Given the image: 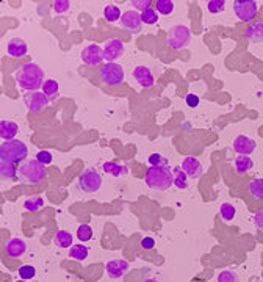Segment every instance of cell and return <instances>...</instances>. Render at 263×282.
<instances>
[{"instance_id": "obj_1", "label": "cell", "mask_w": 263, "mask_h": 282, "mask_svg": "<svg viewBox=\"0 0 263 282\" xmlns=\"http://www.w3.org/2000/svg\"><path fill=\"white\" fill-rule=\"evenodd\" d=\"M16 81L19 88L25 89L27 93L30 91H39L44 85V71L36 65V63H25L16 71Z\"/></svg>"}, {"instance_id": "obj_2", "label": "cell", "mask_w": 263, "mask_h": 282, "mask_svg": "<svg viewBox=\"0 0 263 282\" xmlns=\"http://www.w3.org/2000/svg\"><path fill=\"white\" fill-rule=\"evenodd\" d=\"M144 182H146V185L152 190H157V192H166V190H169L171 185H174L172 184V169L168 165L150 166L146 171Z\"/></svg>"}, {"instance_id": "obj_3", "label": "cell", "mask_w": 263, "mask_h": 282, "mask_svg": "<svg viewBox=\"0 0 263 282\" xmlns=\"http://www.w3.org/2000/svg\"><path fill=\"white\" fill-rule=\"evenodd\" d=\"M17 177L22 184L29 185H38L46 179V166L39 163L38 160H29L22 161L17 168Z\"/></svg>"}, {"instance_id": "obj_4", "label": "cell", "mask_w": 263, "mask_h": 282, "mask_svg": "<svg viewBox=\"0 0 263 282\" xmlns=\"http://www.w3.org/2000/svg\"><path fill=\"white\" fill-rule=\"evenodd\" d=\"M29 157V148L21 140H11L5 141L0 148V160H8L11 163H22Z\"/></svg>"}, {"instance_id": "obj_5", "label": "cell", "mask_w": 263, "mask_h": 282, "mask_svg": "<svg viewBox=\"0 0 263 282\" xmlns=\"http://www.w3.org/2000/svg\"><path fill=\"white\" fill-rule=\"evenodd\" d=\"M77 187L83 193H96L102 187V176L96 168H85L77 179Z\"/></svg>"}, {"instance_id": "obj_6", "label": "cell", "mask_w": 263, "mask_h": 282, "mask_svg": "<svg viewBox=\"0 0 263 282\" xmlns=\"http://www.w3.org/2000/svg\"><path fill=\"white\" fill-rule=\"evenodd\" d=\"M191 41V32L187 25H174L168 33V44L174 50H182Z\"/></svg>"}, {"instance_id": "obj_7", "label": "cell", "mask_w": 263, "mask_h": 282, "mask_svg": "<svg viewBox=\"0 0 263 282\" xmlns=\"http://www.w3.org/2000/svg\"><path fill=\"white\" fill-rule=\"evenodd\" d=\"M102 83L108 86H117L124 81V69L117 63H107L101 69Z\"/></svg>"}, {"instance_id": "obj_8", "label": "cell", "mask_w": 263, "mask_h": 282, "mask_svg": "<svg viewBox=\"0 0 263 282\" xmlns=\"http://www.w3.org/2000/svg\"><path fill=\"white\" fill-rule=\"evenodd\" d=\"M257 2L254 0H235L233 2V11L241 22H251L257 14Z\"/></svg>"}, {"instance_id": "obj_9", "label": "cell", "mask_w": 263, "mask_h": 282, "mask_svg": "<svg viewBox=\"0 0 263 282\" xmlns=\"http://www.w3.org/2000/svg\"><path fill=\"white\" fill-rule=\"evenodd\" d=\"M25 99V104L29 107V110L32 113H41L44 112V108L47 107V104L50 102L49 97L41 93V91H30V93H27L24 96Z\"/></svg>"}, {"instance_id": "obj_10", "label": "cell", "mask_w": 263, "mask_h": 282, "mask_svg": "<svg viewBox=\"0 0 263 282\" xmlns=\"http://www.w3.org/2000/svg\"><path fill=\"white\" fill-rule=\"evenodd\" d=\"M81 60L88 66H97L101 65L104 60V49H101V45L97 44H89L81 50Z\"/></svg>"}, {"instance_id": "obj_11", "label": "cell", "mask_w": 263, "mask_h": 282, "mask_svg": "<svg viewBox=\"0 0 263 282\" xmlns=\"http://www.w3.org/2000/svg\"><path fill=\"white\" fill-rule=\"evenodd\" d=\"M121 27L124 30L130 32V33H140L141 32V27H143V21H141V14L137 11H125L119 21Z\"/></svg>"}, {"instance_id": "obj_12", "label": "cell", "mask_w": 263, "mask_h": 282, "mask_svg": "<svg viewBox=\"0 0 263 282\" xmlns=\"http://www.w3.org/2000/svg\"><path fill=\"white\" fill-rule=\"evenodd\" d=\"M124 52V42L119 38L108 40L104 45V60L108 63H114L116 58H119Z\"/></svg>"}, {"instance_id": "obj_13", "label": "cell", "mask_w": 263, "mask_h": 282, "mask_svg": "<svg viewBox=\"0 0 263 282\" xmlns=\"http://www.w3.org/2000/svg\"><path fill=\"white\" fill-rule=\"evenodd\" d=\"M232 146H233V151L237 154H240V156H249V154H252L254 151H256L257 144L254 140L248 138V136L238 135L237 138L233 140Z\"/></svg>"}, {"instance_id": "obj_14", "label": "cell", "mask_w": 263, "mask_h": 282, "mask_svg": "<svg viewBox=\"0 0 263 282\" xmlns=\"http://www.w3.org/2000/svg\"><path fill=\"white\" fill-rule=\"evenodd\" d=\"M180 168L184 169V172L189 179H197L199 176L202 174V163L199 161L196 157H187V159H184L182 166H180Z\"/></svg>"}, {"instance_id": "obj_15", "label": "cell", "mask_w": 263, "mask_h": 282, "mask_svg": "<svg viewBox=\"0 0 263 282\" xmlns=\"http://www.w3.org/2000/svg\"><path fill=\"white\" fill-rule=\"evenodd\" d=\"M107 273H108V276H110L112 279H119L121 276L125 275V271L129 270V262L127 260H110L107 263V267H105Z\"/></svg>"}, {"instance_id": "obj_16", "label": "cell", "mask_w": 263, "mask_h": 282, "mask_svg": "<svg viewBox=\"0 0 263 282\" xmlns=\"http://www.w3.org/2000/svg\"><path fill=\"white\" fill-rule=\"evenodd\" d=\"M6 50L11 57L14 58H22L27 55L29 52V47H27V42L21 38H11L6 44Z\"/></svg>"}, {"instance_id": "obj_17", "label": "cell", "mask_w": 263, "mask_h": 282, "mask_svg": "<svg viewBox=\"0 0 263 282\" xmlns=\"http://www.w3.org/2000/svg\"><path fill=\"white\" fill-rule=\"evenodd\" d=\"M133 79L138 81L143 88H150L153 85V74L146 66H137L133 69Z\"/></svg>"}, {"instance_id": "obj_18", "label": "cell", "mask_w": 263, "mask_h": 282, "mask_svg": "<svg viewBox=\"0 0 263 282\" xmlns=\"http://www.w3.org/2000/svg\"><path fill=\"white\" fill-rule=\"evenodd\" d=\"M244 36L249 42H263V21L252 22L244 32Z\"/></svg>"}, {"instance_id": "obj_19", "label": "cell", "mask_w": 263, "mask_h": 282, "mask_svg": "<svg viewBox=\"0 0 263 282\" xmlns=\"http://www.w3.org/2000/svg\"><path fill=\"white\" fill-rule=\"evenodd\" d=\"M5 251L10 257H21L27 251V244L21 239H11V240H8Z\"/></svg>"}, {"instance_id": "obj_20", "label": "cell", "mask_w": 263, "mask_h": 282, "mask_svg": "<svg viewBox=\"0 0 263 282\" xmlns=\"http://www.w3.org/2000/svg\"><path fill=\"white\" fill-rule=\"evenodd\" d=\"M17 132H19V125L13 121H2V124H0V136H2L5 141L14 140Z\"/></svg>"}, {"instance_id": "obj_21", "label": "cell", "mask_w": 263, "mask_h": 282, "mask_svg": "<svg viewBox=\"0 0 263 282\" xmlns=\"http://www.w3.org/2000/svg\"><path fill=\"white\" fill-rule=\"evenodd\" d=\"M0 176H2V180H13L14 176H17V168H14V163L0 160Z\"/></svg>"}, {"instance_id": "obj_22", "label": "cell", "mask_w": 263, "mask_h": 282, "mask_svg": "<svg viewBox=\"0 0 263 282\" xmlns=\"http://www.w3.org/2000/svg\"><path fill=\"white\" fill-rule=\"evenodd\" d=\"M172 184L179 190L188 188V176L185 174L182 168H172Z\"/></svg>"}, {"instance_id": "obj_23", "label": "cell", "mask_w": 263, "mask_h": 282, "mask_svg": "<svg viewBox=\"0 0 263 282\" xmlns=\"http://www.w3.org/2000/svg\"><path fill=\"white\" fill-rule=\"evenodd\" d=\"M42 93L49 97V101L55 102L58 99V81L53 80V79L46 80V81H44V85H42Z\"/></svg>"}, {"instance_id": "obj_24", "label": "cell", "mask_w": 263, "mask_h": 282, "mask_svg": "<svg viewBox=\"0 0 263 282\" xmlns=\"http://www.w3.org/2000/svg\"><path fill=\"white\" fill-rule=\"evenodd\" d=\"M252 168H254V161L248 156L237 157V160H235V169H237L238 174H246Z\"/></svg>"}, {"instance_id": "obj_25", "label": "cell", "mask_w": 263, "mask_h": 282, "mask_svg": "<svg viewBox=\"0 0 263 282\" xmlns=\"http://www.w3.org/2000/svg\"><path fill=\"white\" fill-rule=\"evenodd\" d=\"M53 240H55V243L60 248H72V242H74L71 232L68 231H58L55 234V237H53Z\"/></svg>"}, {"instance_id": "obj_26", "label": "cell", "mask_w": 263, "mask_h": 282, "mask_svg": "<svg viewBox=\"0 0 263 282\" xmlns=\"http://www.w3.org/2000/svg\"><path fill=\"white\" fill-rule=\"evenodd\" d=\"M69 257L72 260L83 262L88 257V248L83 246V244H74V246L69 249Z\"/></svg>"}, {"instance_id": "obj_27", "label": "cell", "mask_w": 263, "mask_h": 282, "mask_svg": "<svg viewBox=\"0 0 263 282\" xmlns=\"http://www.w3.org/2000/svg\"><path fill=\"white\" fill-rule=\"evenodd\" d=\"M104 169H105V172H108V174H112V176H114V177L122 176V174H127V172H129V166L116 165V163H113V161L104 163Z\"/></svg>"}, {"instance_id": "obj_28", "label": "cell", "mask_w": 263, "mask_h": 282, "mask_svg": "<svg viewBox=\"0 0 263 282\" xmlns=\"http://www.w3.org/2000/svg\"><path fill=\"white\" fill-rule=\"evenodd\" d=\"M24 207H25V210H29V212H39L44 207V199L41 196H32L24 202Z\"/></svg>"}, {"instance_id": "obj_29", "label": "cell", "mask_w": 263, "mask_h": 282, "mask_svg": "<svg viewBox=\"0 0 263 282\" xmlns=\"http://www.w3.org/2000/svg\"><path fill=\"white\" fill-rule=\"evenodd\" d=\"M104 16H105V19H107L108 22L121 21V17H122L119 6H116V5H107L105 10H104Z\"/></svg>"}, {"instance_id": "obj_30", "label": "cell", "mask_w": 263, "mask_h": 282, "mask_svg": "<svg viewBox=\"0 0 263 282\" xmlns=\"http://www.w3.org/2000/svg\"><path fill=\"white\" fill-rule=\"evenodd\" d=\"M249 193L256 199H263V179H254L249 182Z\"/></svg>"}, {"instance_id": "obj_31", "label": "cell", "mask_w": 263, "mask_h": 282, "mask_svg": "<svg viewBox=\"0 0 263 282\" xmlns=\"http://www.w3.org/2000/svg\"><path fill=\"white\" fill-rule=\"evenodd\" d=\"M77 239L80 242H89L93 239V229L89 224H80L77 229Z\"/></svg>"}, {"instance_id": "obj_32", "label": "cell", "mask_w": 263, "mask_h": 282, "mask_svg": "<svg viewBox=\"0 0 263 282\" xmlns=\"http://www.w3.org/2000/svg\"><path fill=\"white\" fill-rule=\"evenodd\" d=\"M155 10L157 13H161V14H171L174 11V3L171 2V0H157L155 2Z\"/></svg>"}, {"instance_id": "obj_33", "label": "cell", "mask_w": 263, "mask_h": 282, "mask_svg": "<svg viewBox=\"0 0 263 282\" xmlns=\"http://www.w3.org/2000/svg\"><path fill=\"white\" fill-rule=\"evenodd\" d=\"M141 21H143V24H148V25L157 24V21H158V13H157V10H152V8H149V10L143 11V13H141Z\"/></svg>"}, {"instance_id": "obj_34", "label": "cell", "mask_w": 263, "mask_h": 282, "mask_svg": "<svg viewBox=\"0 0 263 282\" xmlns=\"http://www.w3.org/2000/svg\"><path fill=\"white\" fill-rule=\"evenodd\" d=\"M221 218L224 221H232L233 218H235V207L229 202H224L221 205Z\"/></svg>"}, {"instance_id": "obj_35", "label": "cell", "mask_w": 263, "mask_h": 282, "mask_svg": "<svg viewBox=\"0 0 263 282\" xmlns=\"http://www.w3.org/2000/svg\"><path fill=\"white\" fill-rule=\"evenodd\" d=\"M218 282H238V275L232 270H224L218 275Z\"/></svg>"}, {"instance_id": "obj_36", "label": "cell", "mask_w": 263, "mask_h": 282, "mask_svg": "<svg viewBox=\"0 0 263 282\" xmlns=\"http://www.w3.org/2000/svg\"><path fill=\"white\" fill-rule=\"evenodd\" d=\"M19 276L24 279V281H29V279H33L36 276V268L33 265H22L19 268Z\"/></svg>"}, {"instance_id": "obj_37", "label": "cell", "mask_w": 263, "mask_h": 282, "mask_svg": "<svg viewBox=\"0 0 263 282\" xmlns=\"http://www.w3.org/2000/svg\"><path fill=\"white\" fill-rule=\"evenodd\" d=\"M207 8H208V11H210L212 14H218V13L224 11L225 2H224V0H212V2H208Z\"/></svg>"}, {"instance_id": "obj_38", "label": "cell", "mask_w": 263, "mask_h": 282, "mask_svg": "<svg viewBox=\"0 0 263 282\" xmlns=\"http://www.w3.org/2000/svg\"><path fill=\"white\" fill-rule=\"evenodd\" d=\"M69 6H71V3L68 0H55V2H53V10H55V13H58V14L69 11Z\"/></svg>"}, {"instance_id": "obj_39", "label": "cell", "mask_w": 263, "mask_h": 282, "mask_svg": "<svg viewBox=\"0 0 263 282\" xmlns=\"http://www.w3.org/2000/svg\"><path fill=\"white\" fill-rule=\"evenodd\" d=\"M36 160H38L39 163H42L44 166L46 165H50L53 157H52V154L49 151H39L38 154H36Z\"/></svg>"}, {"instance_id": "obj_40", "label": "cell", "mask_w": 263, "mask_h": 282, "mask_svg": "<svg viewBox=\"0 0 263 282\" xmlns=\"http://www.w3.org/2000/svg\"><path fill=\"white\" fill-rule=\"evenodd\" d=\"M149 163H150V166H163V165H168V161L163 159L160 154H152V156L149 157Z\"/></svg>"}, {"instance_id": "obj_41", "label": "cell", "mask_w": 263, "mask_h": 282, "mask_svg": "<svg viewBox=\"0 0 263 282\" xmlns=\"http://www.w3.org/2000/svg\"><path fill=\"white\" fill-rule=\"evenodd\" d=\"M132 6H135V8H137V10H140V11L143 13V11L149 10L150 0H133V2H132Z\"/></svg>"}, {"instance_id": "obj_42", "label": "cell", "mask_w": 263, "mask_h": 282, "mask_svg": "<svg viewBox=\"0 0 263 282\" xmlns=\"http://www.w3.org/2000/svg\"><path fill=\"white\" fill-rule=\"evenodd\" d=\"M254 224H256L257 231L263 234V208H262V210H259L256 215H254Z\"/></svg>"}, {"instance_id": "obj_43", "label": "cell", "mask_w": 263, "mask_h": 282, "mask_svg": "<svg viewBox=\"0 0 263 282\" xmlns=\"http://www.w3.org/2000/svg\"><path fill=\"white\" fill-rule=\"evenodd\" d=\"M141 248L143 249H146V251H150L155 248V240H153L152 237H144L141 240Z\"/></svg>"}, {"instance_id": "obj_44", "label": "cell", "mask_w": 263, "mask_h": 282, "mask_svg": "<svg viewBox=\"0 0 263 282\" xmlns=\"http://www.w3.org/2000/svg\"><path fill=\"white\" fill-rule=\"evenodd\" d=\"M185 101H187L188 107H191V108H196L199 105V97L196 94H188Z\"/></svg>"}, {"instance_id": "obj_45", "label": "cell", "mask_w": 263, "mask_h": 282, "mask_svg": "<svg viewBox=\"0 0 263 282\" xmlns=\"http://www.w3.org/2000/svg\"><path fill=\"white\" fill-rule=\"evenodd\" d=\"M144 282H158V281H155V279H146Z\"/></svg>"}, {"instance_id": "obj_46", "label": "cell", "mask_w": 263, "mask_h": 282, "mask_svg": "<svg viewBox=\"0 0 263 282\" xmlns=\"http://www.w3.org/2000/svg\"><path fill=\"white\" fill-rule=\"evenodd\" d=\"M14 282H25L24 279H21V281H14Z\"/></svg>"}]
</instances>
